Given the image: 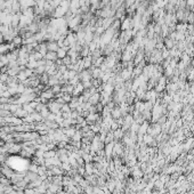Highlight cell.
I'll list each match as a JSON object with an SVG mask.
<instances>
[{"label":"cell","instance_id":"obj_1","mask_svg":"<svg viewBox=\"0 0 194 194\" xmlns=\"http://www.w3.org/2000/svg\"><path fill=\"white\" fill-rule=\"evenodd\" d=\"M46 45H47V49H48V52H57L58 50V45H57V42L56 41H54V40H50V41H47L46 42Z\"/></svg>","mask_w":194,"mask_h":194},{"label":"cell","instance_id":"obj_2","mask_svg":"<svg viewBox=\"0 0 194 194\" xmlns=\"http://www.w3.org/2000/svg\"><path fill=\"white\" fill-rule=\"evenodd\" d=\"M46 61H52V62H55L58 60V56H57V53L56 52H47V54L43 56Z\"/></svg>","mask_w":194,"mask_h":194},{"label":"cell","instance_id":"obj_3","mask_svg":"<svg viewBox=\"0 0 194 194\" xmlns=\"http://www.w3.org/2000/svg\"><path fill=\"white\" fill-rule=\"evenodd\" d=\"M9 30H11V26L9 25H7V24H0V33L2 36L6 34V33H8Z\"/></svg>","mask_w":194,"mask_h":194},{"label":"cell","instance_id":"obj_4","mask_svg":"<svg viewBox=\"0 0 194 194\" xmlns=\"http://www.w3.org/2000/svg\"><path fill=\"white\" fill-rule=\"evenodd\" d=\"M4 42V36L0 33V43H2Z\"/></svg>","mask_w":194,"mask_h":194}]
</instances>
